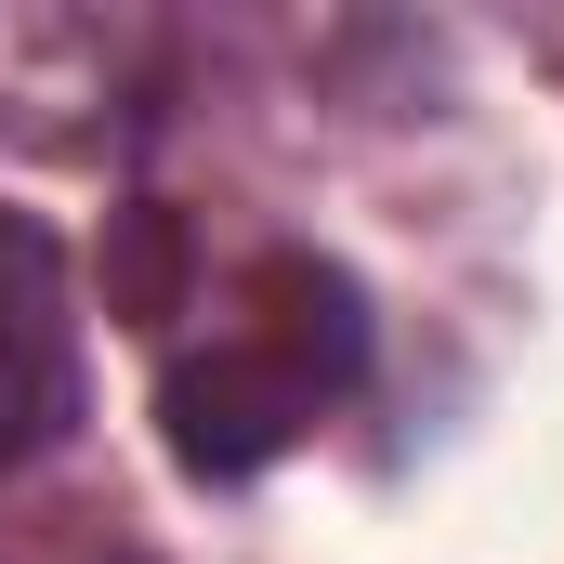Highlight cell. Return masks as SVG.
Listing matches in <instances>:
<instances>
[{
    "label": "cell",
    "mask_w": 564,
    "mask_h": 564,
    "mask_svg": "<svg viewBox=\"0 0 564 564\" xmlns=\"http://www.w3.org/2000/svg\"><path fill=\"white\" fill-rule=\"evenodd\" d=\"M158 421H171V459H184V473L237 486V473H263V459H289V446H302L315 394L289 381L276 355H250V341H210V355H184V368L158 381Z\"/></svg>",
    "instance_id": "1"
},
{
    "label": "cell",
    "mask_w": 564,
    "mask_h": 564,
    "mask_svg": "<svg viewBox=\"0 0 564 564\" xmlns=\"http://www.w3.org/2000/svg\"><path fill=\"white\" fill-rule=\"evenodd\" d=\"M250 302H263V315H250V355H276L315 408L368 381V289L341 276L328 250H263V263H250Z\"/></svg>",
    "instance_id": "2"
},
{
    "label": "cell",
    "mask_w": 564,
    "mask_h": 564,
    "mask_svg": "<svg viewBox=\"0 0 564 564\" xmlns=\"http://www.w3.org/2000/svg\"><path fill=\"white\" fill-rule=\"evenodd\" d=\"M106 315L119 328H171L184 315V210L171 197L106 210Z\"/></svg>",
    "instance_id": "3"
}]
</instances>
